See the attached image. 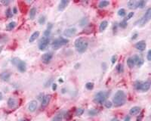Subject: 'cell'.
Returning <instances> with one entry per match:
<instances>
[{"instance_id":"cell-13","label":"cell","mask_w":151,"mask_h":121,"mask_svg":"<svg viewBox=\"0 0 151 121\" xmlns=\"http://www.w3.org/2000/svg\"><path fill=\"white\" fill-rule=\"evenodd\" d=\"M51 101V95H44V97L42 98V103H41V106L42 108L45 107Z\"/></svg>"},{"instance_id":"cell-16","label":"cell","mask_w":151,"mask_h":121,"mask_svg":"<svg viewBox=\"0 0 151 121\" xmlns=\"http://www.w3.org/2000/svg\"><path fill=\"white\" fill-rule=\"evenodd\" d=\"M10 78H11V74L9 72H2L0 74V79L4 82L9 81Z\"/></svg>"},{"instance_id":"cell-47","label":"cell","mask_w":151,"mask_h":121,"mask_svg":"<svg viewBox=\"0 0 151 121\" xmlns=\"http://www.w3.org/2000/svg\"><path fill=\"white\" fill-rule=\"evenodd\" d=\"M110 121H120V120L119 119H117V118H113Z\"/></svg>"},{"instance_id":"cell-21","label":"cell","mask_w":151,"mask_h":121,"mask_svg":"<svg viewBox=\"0 0 151 121\" xmlns=\"http://www.w3.org/2000/svg\"><path fill=\"white\" fill-rule=\"evenodd\" d=\"M39 36V31L34 32L31 36H30V37H29V43H33Z\"/></svg>"},{"instance_id":"cell-33","label":"cell","mask_w":151,"mask_h":121,"mask_svg":"<svg viewBox=\"0 0 151 121\" xmlns=\"http://www.w3.org/2000/svg\"><path fill=\"white\" fill-rule=\"evenodd\" d=\"M83 113H84V110L82 108H78L76 110V114L77 116H81L83 114Z\"/></svg>"},{"instance_id":"cell-20","label":"cell","mask_w":151,"mask_h":121,"mask_svg":"<svg viewBox=\"0 0 151 121\" xmlns=\"http://www.w3.org/2000/svg\"><path fill=\"white\" fill-rule=\"evenodd\" d=\"M108 26V21H103L101 23H100V26H99V30L100 32H103L106 30V28Z\"/></svg>"},{"instance_id":"cell-6","label":"cell","mask_w":151,"mask_h":121,"mask_svg":"<svg viewBox=\"0 0 151 121\" xmlns=\"http://www.w3.org/2000/svg\"><path fill=\"white\" fill-rule=\"evenodd\" d=\"M69 43V40L64 38H58L55 39L52 43V47L54 49H57L60 47L67 45Z\"/></svg>"},{"instance_id":"cell-30","label":"cell","mask_w":151,"mask_h":121,"mask_svg":"<svg viewBox=\"0 0 151 121\" xmlns=\"http://www.w3.org/2000/svg\"><path fill=\"white\" fill-rule=\"evenodd\" d=\"M98 114V111L95 109H92L88 111V115L90 116H96Z\"/></svg>"},{"instance_id":"cell-27","label":"cell","mask_w":151,"mask_h":121,"mask_svg":"<svg viewBox=\"0 0 151 121\" xmlns=\"http://www.w3.org/2000/svg\"><path fill=\"white\" fill-rule=\"evenodd\" d=\"M16 25H17V24H16V22H14V21H12V22H10L8 24V26H7V29H8V30H12L15 27H16Z\"/></svg>"},{"instance_id":"cell-10","label":"cell","mask_w":151,"mask_h":121,"mask_svg":"<svg viewBox=\"0 0 151 121\" xmlns=\"http://www.w3.org/2000/svg\"><path fill=\"white\" fill-rule=\"evenodd\" d=\"M52 58H53V54L52 52L45 53L42 57V61L45 64H49L50 62H51Z\"/></svg>"},{"instance_id":"cell-28","label":"cell","mask_w":151,"mask_h":121,"mask_svg":"<svg viewBox=\"0 0 151 121\" xmlns=\"http://www.w3.org/2000/svg\"><path fill=\"white\" fill-rule=\"evenodd\" d=\"M110 5V2L109 1H101V2H100L99 4H98V6L99 8H105L107 6H108Z\"/></svg>"},{"instance_id":"cell-8","label":"cell","mask_w":151,"mask_h":121,"mask_svg":"<svg viewBox=\"0 0 151 121\" xmlns=\"http://www.w3.org/2000/svg\"><path fill=\"white\" fill-rule=\"evenodd\" d=\"M48 43H49V39L47 37H42L41 39V40L39 41V50H41V51H43L46 48V47L48 46Z\"/></svg>"},{"instance_id":"cell-24","label":"cell","mask_w":151,"mask_h":121,"mask_svg":"<svg viewBox=\"0 0 151 121\" xmlns=\"http://www.w3.org/2000/svg\"><path fill=\"white\" fill-rule=\"evenodd\" d=\"M63 117H64L63 113H59V114H57V115L55 116V117L52 119V121H62Z\"/></svg>"},{"instance_id":"cell-18","label":"cell","mask_w":151,"mask_h":121,"mask_svg":"<svg viewBox=\"0 0 151 121\" xmlns=\"http://www.w3.org/2000/svg\"><path fill=\"white\" fill-rule=\"evenodd\" d=\"M140 111V107L138 106H135L130 109L129 114L131 115H137V114H139Z\"/></svg>"},{"instance_id":"cell-19","label":"cell","mask_w":151,"mask_h":121,"mask_svg":"<svg viewBox=\"0 0 151 121\" xmlns=\"http://www.w3.org/2000/svg\"><path fill=\"white\" fill-rule=\"evenodd\" d=\"M52 27H53V25H52V23H49V24H48V27H47V29H46V30L45 31V33H44L45 37H47V38H48V37L50 36V34H51L52 29Z\"/></svg>"},{"instance_id":"cell-46","label":"cell","mask_w":151,"mask_h":121,"mask_svg":"<svg viewBox=\"0 0 151 121\" xmlns=\"http://www.w3.org/2000/svg\"><path fill=\"white\" fill-rule=\"evenodd\" d=\"M2 3H3V4H5V5H8V4H9L10 2H9V1H6V2H5V1H2Z\"/></svg>"},{"instance_id":"cell-25","label":"cell","mask_w":151,"mask_h":121,"mask_svg":"<svg viewBox=\"0 0 151 121\" xmlns=\"http://www.w3.org/2000/svg\"><path fill=\"white\" fill-rule=\"evenodd\" d=\"M127 64H128V66L130 68L134 67V66H135V61H134L133 58H128L127 59Z\"/></svg>"},{"instance_id":"cell-49","label":"cell","mask_w":151,"mask_h":121,"mask_svg":"<svg viewBox=\"0 0 151 121\" xmlns=\"http://www.w3.org/2000/svg\"><path fill=\"white\" fill-rule=\"evenodd\" d=\"M20 121H28V120H21Z\"/></svg>"},{"instance_id":"cell-44","label":"cell","mask_w":151,"mask_h":121,"mask_svg":"<svg viewBox=\"0 0 151 121\" xmlns=\"http://www.w3.org/2000/svg\"><path fill=\"white\" fill-rule=\"evenodd\" d=\"M56 89H57V84H55V83L52 84V89L55 91V90H56Z\"/></svg>"},{"instance_id":"cell-36","label":"cell","mask_w":151,"mask_h":121,"mask_svg":"<svg viewBox=\"0 0 151 121\" xmlns=\"http://www.w3.org/2000/svg\"><path fill=\"white\" fill-rule=\"evenodd\" d=\"M45 22V16H41L39 18V23L40 24H44Z\"/></svg>"},{"instance_id":"cell-2","label":"cell","mask_w":151,"mask_h":121,"mask_svg":"<svg viewBox=\"0 0 151 121\" xmlns=\"http://www.w3.org/2000/svg\"><path fill=\"white\" fill-rule=\"evenodd\" d=\"M88 43L85 38L79 37L76 39L75 41V47L76 51L79 53H82L86 51V49L88 48Z\"/></svg>"},{"instance_id":"cell-11","label":"cell","mask_w":151,"mask_h":121,"mask_svg":"<svg viewBox=\"0 0 151 121\" xmlns=\"http://www.w3.org/2000/svg\"><path fill=\"white\" fill-rule=\"evenodd\" d=\"M76 31L77 30L75 27H70L64 30V36H67V37H71L76 33Z\"/></svg>"},{"instance_id":"cell-15","label":"cell","mask_w":151,"mask_h":121,"mask_svg":"<svg viewBox=\"0 0 151 121\" xmlns=\"http://www.w3.org/2000/svg\"><path fill=\"white\" fill-rule=\"evenodd\" d=\"M133 59H134V61H135V64H136L138 67H140L144 64V59L141 56L135 55L133 57Z\"/></svg>"},{"instance_id":"cell-29","label":"cell","mask_w":151,"mask_h":121,"mask_svg":"<svg viewBox=\"0 0 151 121\" xmlns=\"http://www.w3.org/2000/svg\"><path fill=\"white\" fill-rule=\"evenodd\" d=\"M118 15L121 17H124L126 15V12L124 8H120L118 11Z\"/></svg>"},{"instance_id":"cell-1","label":"cell","mask_w":151,"mask_h":121,"mask_svg":"<svg viewBox=\"0 0 151 121\" xmlns=\"http://www.w3.org/2000/svg\"><path fill=\"white\" fill-rule=\"evenodd\" d=\"M113 102L116 107H121L126 102V95L123 90H119L114 95Z\"/></svg>"},{"instance_id":"cell-17","label":"cell","mask_w":151,"mask_h":121,"mask_svg":"<svg viewBox=\"0 0 151 121\" xmlns=\"http://www.w3.org/2000/svg\"><path fill=\"white\" fill-rule=\"evenodd\" d=\"M69 3V2L67 1V0H62V1H60L59 6H58V10L59 11H64V10L66 8V7L68 5Z\"/></svg>"},{"instance_id":"cell-45","label":"cell","mask_w":151,"mask_h":121,"mask_svg":"<svg viewBox=\"0 0 151 121\" xmlns=\"http://www.w3.org/2000/svg\"><path fill=\"white\" fill-rule=\"evenodd\" d=\"M130 120H131L130 116H126L125 118V121H130Z\"/></svg>"},{"instance_id":"cell-3","label":"cell","mask_w":151,"mask_h":121,"mask_svg":"<svg viewBox=\"0 0 151 121\" xmlns=\"http://www.w3.org/2000/svg\"><path fill=\"white\" fill-rule=\"evenodd\" d=\"M12 63L17 67V68L19 70L20 72L24 73V72L26 71L27 64H26V63L24 61V60H21V59L18 58H14L12 60Z\"/></svg>"},{"instance_id":"cell-4","label":"cell","mask_w":151,"mask_h":121,"mask_svg":"<svg viewBox=\"0 0 151 121\" xmlns=\"http://www.w3.org/2000/svg\"><path fill=\"white\" fill-rule=\"evenodd\" d=\"M135 89L137 91H142V92H147L150 88V83L148 81L146 82H140L137 81L136 82L135 85Z\"/></svg>"},{"instance_id":"cell-12","label":"cell","mask_w":151,"mask_h":121,"mask_svg":"<svg viewBox=\"0 0 151 121\" xmlns=\"http://www.w3.org/2000/svg\"><path fill=\"white\" fill-rule=\"evenodd\" d=\"M37 107H38L37 102H36V101H35V100H33V101H32V102H29V104L28 105V110H29V112H31V113L35 112L36 110V109H37Z\"/></svg>"},{"instance_id":"cell-23","label":"cell","mask_w":151,"mask_h":121,"mask_svg":"<svg viewBox=\"0 0 151 121\" xmlns=\"http://www.w3.org/2000/svg\"><path fill=\"white\" fill-rule=\"evenodd\" d=\"M137 1H135V0H132V1L128 2V6L130 9L137 8Z\"/></svg>"},{"instance_id":"cell-35","label":"cell","mask_w":151,"mask_h":121,"mask_svg":"<svg viewBox=\"0 0 151 121\" xmlns=\"http://www.w3.org/2000/svg\"><path fill=\"white\" fill-rule=\"evenodd\" d=\"M85 87L88 90H92L94 88V83H87L85 85Z\"/></svg>"},{"instance_id":"cell-32","label":"cell","mask_w":151,"mask_h":121,"mask_svg":"<svg viewBox=\"0 0 151 121\" xmlns=\"http://www.w3.org/2000/svg\"><path fill=\"white\" fill-rule=\"evenodd\" d=\"M116 70H117L118 73H119V74L123 73V70H124V68H123V64H118L117 67H116Z\"/></svg>"},{"instance_id":"cell-34","label":"cell","mask_w":151,"mask_h":121,"mask_svg":"<svg viewBox=\"0 0 151 121\" xmlns=\"http://www.w3.org/2000/svg\"><path fill=\"white\" fill-rule=\"evenodd\" d=\"M88 19L86 17H83L82 20H81V21H80V25H81L82 27H84L87 24H88Z\"/></svg>"},{"instance_id":"cell-26","label":"cell","mask_w":151,"mask_h":121,"mask_svg":"<svg viewBox=\"0 0 151 121\" xmlns=\"http://www.w3.org/2000/svg\"><path fill=\"white\" fill-rule=\"evenodd\" d=\"M147 4V2L144 1V0H140V1H138L137 2V8H144L145 7Z\"/></svg>"},{"instance_id":"cell-39","label":"cell","mask_w":151,"mask_h":121,"mask_svg":"<svg viewBox=\"0 0 151 121\" xmlns=\"http://www.w3.org/2000/svg\"><path fill=\"white\" fill-rule=\"evenodd\" d=\"M104 104H105V107L107 108H110V107H112V106H113V103L111 102H110V101H107V102H106Z\"/></svg>"},{"instance_id":"cell-43","label":"cell","mask_w":151,"mask_h":121,"mask_svg":"<svg viewBox=\"0 0 151 121\" xmlns=\"http://www.w3.org/2000/svg\"><path fill=\"white\" fill-rule=\"evenodd\" d=\"M137 36H138V34L137 33H135L133 36H132V39H137Z\"/></svg>"},{"instance_id":"cell-14","label":"cell","mask_w":151,"mask_h":121,"mask_svg":"<svg viewBox=\"0 0 151 121\" xmlns=\"http://www.w3.org/2000/svg\"><path fill=\"white\" fill-rule=\"evenodd\" d=\"M146 47H147V44H146V42L145 41H139L138 43H137L135 44V48L139 50V51H144V50L146 49Z\"/></svg>"},{"instance_id":"cell-9","label":"cell","mask_w":151,"mask_h":121,"mask_svg":"<svg viewBox=\"0 0 151 121\" xmlns=\"http://www.w3.org/2000/svg\"><path fill=\"white\" fill-rule=\"evenodd\" d=\"M7 105H8V107L9 108L14 109V108L17 107L18 102H17V100L14 98H9L8 102H7Z\"/></svg>"},{"instance_id":"cell-7","label":"cell","mask_w":151,"mask_h":121,"mask_svg":"<svg viewBox=\"0 0 151 121\" xmlns=\"http://www.w3.org/2000/svg\"><path fill=\"white\" fill-rule=\"evenodd\" d=\"M107 98V93L105 92H99L95 96V102L97 104L102 105L105 102Z\"/></svg>"},{"instance_id":"cell-42","label":"cell","mask_w":151,"mask_h":121,"mask_svg":"<svg viewBox=\"0 0 151 121\" xmlns=\"http://www.w3.org/2000/svg\"><path fill=\"white\" fill-rule=\"evenodd\" d=\"M12 12H13V14H17V8H16V7H14V8H13Z\"/></svg>"},{"instance_id":"cell-40","label":"cell","mask_w":151,"mask_h":121,"mask_svg":"<svg viewBox=\"0 0 151 121\" xmlns=\"http://www.w3.org/2000/svg\"><path fill=\"white\" fill-rule=\"evenodd\" d=\"M147 60H151V51L150 50H149L148 52H147Z\"/></svg>"},{"instance_id":"cell-22","label":"cell","mask_w":151,"mask_h":121,"mask_svg":"<svg viewBox=\"0 0 151 121\" xmlns=\"http://www.w3.org/2000/svg\"><path fill=\"white\" fill-rule=\"evenodd\" d=\"M36 8L35 7H33L31 9H30L29 13V17L30 20H33L36 17Z\"/></svg>"},{"instance_id":"cell-48","label":"cell","mask_w":151,"mask_h":121,"mask_svg":"<svg viewBox=\"0 0 151 121\" xmlns=\"http://www.w3.org/2000/svg\"><path fill=\"white\" fill-rule=\"evenodd\" d=\"M2 99V93L0 92V101H1Z\"/></svg>"},{"instance_id":"cell-41","label":"cell","mask_w":151,"mask_h":121,"mask_svg":"<svg viewBox=\"0 0 151 121\" xmlns=\"http://www.w3.org/2000/svg\"><path fill=\"white\" fill-rule=\"evenodd\" d=\"M116 59H117V56H116V55H113V56L112 57V59H111L112 64H114V63L116 61Z\"/></svg>"},{"instance_id":"cell-37","label":"cell","mask_w":151,"mask_h":121,"mask_svg":"<svg viewBox=\"0 0 151 121\" xmlns=\"http://www.w3.org/2000/svg\"><path fill=\"white\" fill-rule=\"evenodd\" d=\"M127 26H128V24H127L126 21H123L122 22H120V24H119V27L121 28H125V27H127Z\"/></svg>"},{"instance_id":"cell-5","label":"cell","mask_w":151,"mask_h":121,"mask_svg":"<svg viewBox=\"0 0 151 121\" xmlns=\"http://www.w3.org/2000/svg\"><path fill=\"white\" fill-rule=\"evenodd\" d=\"M150 18H151V8H149L147 10V11H146L144 15L141 18H140V20L139 21V24H140V27L144 26L147 22L150 21Z\"/></svg>"},{"instance_id":"cell-38","label":"cell","mask_w":151,"mask_h":121,"mask_svg":"<svg viewBox=\"0 0 151 121\" xmlns=\"http://www.w3.org/2000/svg\"><path fill=\"white\" fill-rule=\"evenodd\" d=\"M134 15H135V13L134 12H129L128 14V15H127V17H126V18H125V21H128V20H130L131 18H132L133 16H134Z\"/></svg>"},{"instance_id":"cell-31","label":"cell","mask_w":151,"mask_h":121,"mask_svg":"<svg viewBox=\"0 0 151 121\" xmlns=\"http://www.w3.org/2000/svg\"><path fill=\"white\" fill-rule=\"evenodd\" d=\"M5 15L8 17H12V15H13V13H12V9L11 8H8L6 10V12H5Z\"/></svg>"}]
</instances>
